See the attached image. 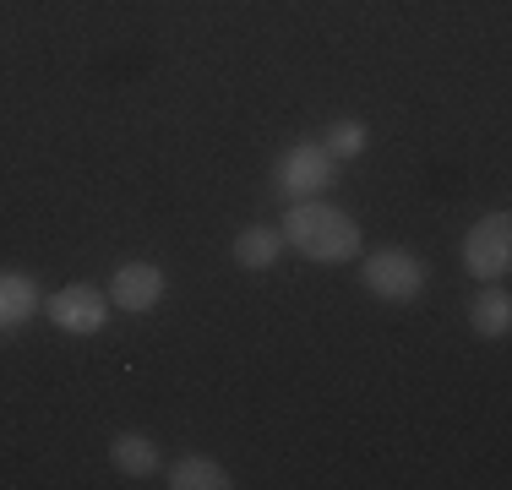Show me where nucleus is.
Here are the masks:
<instances>
[{"mask_svg":"<svg viewBox=\"0 0 512 490\" xmlns=\"http://www.w3.org/2000/svg\"><path fill=\"white\" fill-rule=\"evenodd\" d=\"M469 327L480 338H507L512 333V294L507 289H480L469 300Z\"/></svg>","mask_w":512,"mask_h":490,"instance_id":"nucleus-10","label":"nucleus"},{"mask_svg":"<svg viewBox=\"0 0 512 490\" xmlns=\"http://www.w3.org/2000/svg\"><path fill=\"white\" fill-rule=\"evenodd\" d=\"M338 180V158L327 153L322 142H295L278 153L273 164V186L289 196V202H306V196H322Z\"/></svg>","mask_w":512,"mask_h":490,"instance_id":"nucleus-3","label":"nucleus"},{"mask_svg":"<svg viewBox=\"0 0 512 490\" xmlns=\"http://www.w3.org/2000/svg\"><path fill=\"white\" fill-rule=\"evenodd\" d=\"M278 251H284V235L267 224H251L235 235V262L246 267V273H267V267L278 262Z\"/></svg>","mask_w":512,"mask_h":490,"instance_id":"nucleus-11","label":"nucleus"},{"mask_svg":"<svg viewBox=\"0 0 512 490\" xmlns=\"http://www.w3.org/2000/svg\"><path fill=\"white\" fill-rule=\"evenodd\" d=\"M39 311H44V289L28 273H0V333L33 322Z\"/></svg>","mask_w":512,"mask_h":490,"instance_id":"nucleus-7","label":"nucleus"},{"mask_svg":"<svg viewBox=\"0 0 512 490\" xmlns=\"http://www.w3.org/2000/svg\"><path fill=\"white\" fill-rule=\"evenodd\" d=\"M463 267L474 278H507V267H512V218L507 213L474 218V229L463 235Z\"/></svg>","mask_w":512,"mask_h":490,"instance_id":"nucleus-4","label":"nucleus"},{"mask_svg":"<svg viewBox=\"0 0 512 490\" xmlns=\"http://www.w3.org/2000/svg\"><path fill=\"white\" fill-rule=\"evenodd\" d=\"M284 245H295L300 256H311V262L322 267H338V262H355L365 251V235L360 224L344 213V207H327L322 196H306V202H289L284 213Z\"/></svg>","mask_w":512,"mask_h":490,"instance_id":"nucleus-1","label":"nucleus"},{"mask_svg":"<svg viewBox=\"0 0 512 490\" xmlns=\"http://www.w3.org/2000/svg\"><path fill=\"white\" fill-rule=\"evenodd\" d=\"M164 289H169L164 267H153V262H120L104 294H109V305H115V311L142 316V311H153V305L164 300Z\"/></svg>","mask_w":512,"mask_h":490,"instance_id":"nucleus-6","label":"nucleus"},{"mask_svg":"<svg viewBox=\"0 0 512 490\" xmlns=\"http://www.w3.org/2000/svg\"><path fill=\"white\" fill-rule=\"evenodd\" d=\"M169 490H229L235 480L224 474V463L218 458H202V452H186V458H175V469H169Z\"/></svg>","mask_w":512,"mask_h":490,"instance_id":"nucleus-9","label":"nucleus"},{"mask_svg":"<svg viewBox=\"0 0 512 490\" xmlns=\"http://www.w3.org/2000/svg\"><path fill=\"white\" fill-rule=\"evenodd\" d=\"M109 463H115L126 480H148V474L158 469V447H153V436H142V431H120L115 441H109Z\"/></svg>","mask_w":512,"mask_h":490,"instance_id":"nucleus-8","label":"nucleus"},{"mask_svg":"<svg viewBox=\"0 0 512 490\" xmlns=\"http://www.w3.org/2000/svg\"><path fill=\"white\" fill-rule=\"evenodd\" d=\"M322 147L338 158V164H344V158H355L360 147H365V126H360V120H333V126H327V142H322Z\"/></svg>","mask_w":512,"mask_h":490,"instance_id":"nucleus-12","label":"nucleus"},{"mask_svg":"<svg viewBox=\"0 0 512 490\" xmlns=\"http://www.w3.org/2000/svg\"><path fill=\"white\" fill-rule=\"evenodd\" d=\"M109 311H115L109 294L93 289V284H66V289L44 294V316H50L60 333H77V338L99 333V327L109 322Z\"/></svg>","mask_w":512,"mask_h":490,"instance_id":"nucleus-5","label":"nucleus"},{"mask_svg":"<svg viewBox=\"0 0 512 490\" xmlns=\"http://www.w3.org/2000/svg\"><path fill=\"white\" fill-rule=\"evenodd\" d=\"M360 262V284L387 305H409L425 294V262L404 245H387V251H371V256H355Z\"/></svg>","mask_w":512,"mask_h":490,"instance_id":"nucleus-2","label":"nucleus"}]
</instances>
